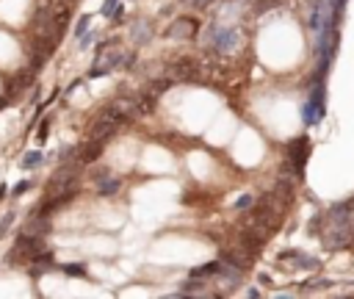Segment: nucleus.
<instances>
[{
    "mask_svg": "<svg viewBox=\"0 0 354 299\" xmlns=\"http://www.w3.org/2000/svg\"><path fill=\"white\" fill-rule=\"evenodd\" d=\"M86 31H91V14H83L80 20H78V25H75V34L78 36H83Z\"/></svg>",
    "mask_w": 354,
    "mask_h": 299,
    "instance_id": "obj_13",
    "label": "nucleus"
},
{
    "mask_svg": "<svg viewBox=\"0 0 354 299\" xmlns=\"http://www.w3.org/2000/svg\"><path fill=\"white\" fill-rule=\"evenodd\" d=\"M249 205H252V194H243V197H238V200H236V208H238V211H241V208H249Z\"/></svg>",
    "mask_w": 354,
    "mask_h": 299,
    "instance_id": "obj_18",
    "label": "nucleus"
},
{
    "mask_svg": "<svg viewBox=\"0 0 354 299\" xmlns=\"http://www.w3.org/2000/svg\"><path fill=\"white\" fill-rule=\"evenodd\" d=\"M172 72L177 78H183V81H194L197 78V64L191 61V58H180V61L172 67Z\"/></svg>",
    "mask_w": 354,
    "mask_h": 299,
    "instance_id": "obj_7",
    "label": "nucleus"
},
{
    "mask_svg": "<svg viewBox=\"0 0 354 299\" xmlns=\"http://www.w3.org/2000/svg\"><path fill=\"white\" fill-rule=\"evenodd\" d=\"M44 250V238H39V236H20L17 238V244H14V250H11V257H25V260H34L39 252Z\"/></svg>",
    "mask_w": 354,
    "mask_h": 299,
    "instance_id": "obj_2",
    "label": "nucleus"
},
{
    "mask_svg": "<svg viewBox=\"0 0 354 299\" xmlns=\"http://www.w3.org/2000/svg\"><path fill=\"white\" fill-rule=\"evenodd\" d=\"M78 177V172L72 167H67V169H58L56 174H53V180H50V188L56 191V188H61V186H67V183H72Z\"/></svg>",
    "mask_w": 354,
    "mask_h": 299,
    "instance_id": "obj_9",
    "label": "nucleus"
},
{
    "mask_svg": "<svg viewBox=\"0 0 354 299\" xmlns=\"http://www.w3.org/2000/svg\"><path fill=\"white\" fill-rule=\"evenodd\" d=\"M28 188H31V183H28V180H20V183L14 186V197H22L25 191H28Z\"/></svg>",
    "mask_w": 354,
    "mask_h": 299,
    "instance_id": "obj_19",
    "label": "nucleus"
},
{
    "mask_svg": "<svg viewBox=\"0 0 354 299\" xmlns=\"http://www.w3.org/2000/svg\"><path fill=\"white\" fill-rule=\"evenodd\" d=\"M119 177H111V174L105 172V174H100V186H97V191H100V197H114L119 191Z\"/></svg>",
    "mask_w": 354,
    "mask_h": 299,
    "instance_id": "obj_8",
    "label": "nucleus"
},
{
    "mask_svg": "<svg viewBox=\"0 0 354 299\" xmlns=\"http://www.w3.org/2000/svg\"><path fill=\"white\" fill-rule=\"evenodd\" d=\"M78 44H80V50H89L91 44H94V31H89V34H83V36H80V42H78Z\"/></svg>",
    "mask_w": 354,
    "mask_h": 299,
    "instance_id": "obj_16",
    "label": "nucleus"
},
{
    "mask_svg": "<svg viewBox=\"0 0 354 299\" xmlns=\"http://www.w3.org/2000/svg\"><path fill=\"white\" fill-rule=\"evenodd\" d=\"M117 125H119V122H114L111 117H105V114H103V117L94 122V128L89 130V139H105V136H111V133L117 130Z\"/></svg>",
    "mask_w": 354,
    "mask_h": 299,
    "instance_id": "obj_5",
    "label": "nucleus"
},
{
    "mask_svg": "<svg viewBox=\"0 0 354 299\" xmlns=\"http://www.w3.org/2000/svg\"><path fill=\"white\" fill-rule=\"evenodd\" d=\"M47 136H50V122L44 119L42 125H39V133H36V141H39V144H44V141H47Z\"/></svg>",
    "mask_w": 354,
    "mask_h": 299,
    "instance_id": "obj_15",
    "label": "nucleus"
},
{
    "mask_svg": "<svg viewBox=\"0 0 354 299\" xmlns=\"http://www.w3.org/2000/svg\"><path fill=\"white\" fill-rule=\"evenodd\" d=\"M42 161H44L42 150H31V153L22 155V169H34V167H39Z\"/></svg>",
    "mask_w": 354,
    "mask_h": 299,
    "instance_id": "obj_10",
    "label": "nucleus"
},
{
    "mask_svg": "<svg viewBox=\"0 0 354 299\" xmlns=\"http://www.w3.org/2000/svg\"><path fill=\"white\" fill-rule=\"evenodd\" d=\"M117 8H119V0H105V3H103V8H100V14L111 20V17L117 14Z\"/></svg>",
    "mask_w": 354,
    "mask_h": 299,
    "instance_id": "obj_12",
    "label": "nucleus"
},
{
    "mask_svg": "<svg viewBox=\"0 0 354 299\" xmlns=\"http://www.w3.org/2000/svg\"><path fill=\"white\" fill-rule=\"evenodd\" d=\"M302 117H305V125H315V122L324 119V84L313 89V97L305 103Z\"/></svg>",
    "mask_w": 354,
    "mask_h": 299,
    "instance_id": "obj_1",
    "label": "nucleus"
},
{
    "mask_svg": "<svg viewBox=\"0 0 354 299\" xmlns=\"http://www.w3.org/2000/svg\"><path fill=\"white\" fill-rule=\"evenodd\" d=\"M216 50L219 53H233V50L238 47V31L236 28H222L216 31Z\"/></svg>",
    "mask_w": 354,
    "mask_h": 299,
    "instance_id": "obj_3",
    "label": "nucleus"
},
{
    "mask_svg": "<svg viewBox=\"0 0 354 299\" xmlns=\"http://www.w3.org/2000/svg\"><path fill=\"white\" fill-rule=\"evenodd\" d=\"M191 291H202V283H197V280H188V283L183 285V294H191Z\"/></svg>",
    "mask_w": 354,
    "mask_h": 299,
    "instance_id": "obj_17",
    "label": "nucleus"
},
{
    "mask_svg": "<svg viewBox=\"0 0 354 299\" xmlns=\"http://www.w3.org/2000/svg\"><path fill=\"white\" fill-rule=\"evenodd\" d=\"M194 31H197V25H194L191 20H177V22H172V25H169L166 39H191V36H194Z\"/></svg>",
    "mask_w": 354,
    "mask_h": 299,
    "instance_id": "obj_4",
    "label": "nucleus"
},
{
    "mask_svg": "<svg viewBox=\"0 0 354 299\" xmlns=\"http://www.w3.org/2000/svg\"><path fill=\"white\" fill-rule=\"evenodd\" d=\"M67 274H72V277H83L86 274V266L83 263H67V266H61Z\"/></svg>",
    "mask_w": 354,
    "mask_h": 299,
    "instance_id": "obj_14",
    "label": "nucleus"
},
{
    "mask_svg": "<svg viewBox=\"0 0 354 299\" xmlns=\"http://www.w3.org/2000/svg\"><path fill=\"white\" fill-rule=\"evenodd\" d=\"M75 155V147H61V153H58V158L61 161H67V158H72Z\"/></svg>",
    "mask_w": 354,
    "mask_h": 299,
    "instance_id": "obj_20",
    "label": "nucleus"
},
{
    "mask_svg": "<svg viewBox=\"0 0 354 299\" xmlns=\"http://www.w3.org/2000/svg\"><path fill=\"white\" fill-rule=\"evenodd\" d=\"M103 155V139H89L86 147L80 150V161L83 164H91V161H97Z\"/></svg>",
    "mask_w": 354,
    "mask_h": 299,
    "instance_id": "obj_6",
    "label": "nucleus"
},
{
    "mask_svg": "<svg viewBox=\"0 0 354 299\" xmlns=\"http://www.w3.org/2000/svg\"><path fill=\"white\" fill-rule=\"evenodd\" d=\"M130 34H133L136 42H147V39H150V28H147V22H136V25L130 28Z\"/></svg>",
    "mask_w": 354,
    "mask_h": 299,
    "instance_id": "obj_11",
    "label": "nucleus"
},
{
    "mask_svg": "<svg viewBox=\"0 0 354 299\" xmlns=\"http://www.w3.org/2000/svg\"><path fill=\"white\" fill-rule=\"evenodd\" d=\"M6 191H8V188L3 186V183H0V200H3V197H6Z\"/></svg>",
    "mask_w": 354,
    "mask_h": 299,
    "instance_id": "obj_21",
    "label": "nucleus"
}]
</instances>
